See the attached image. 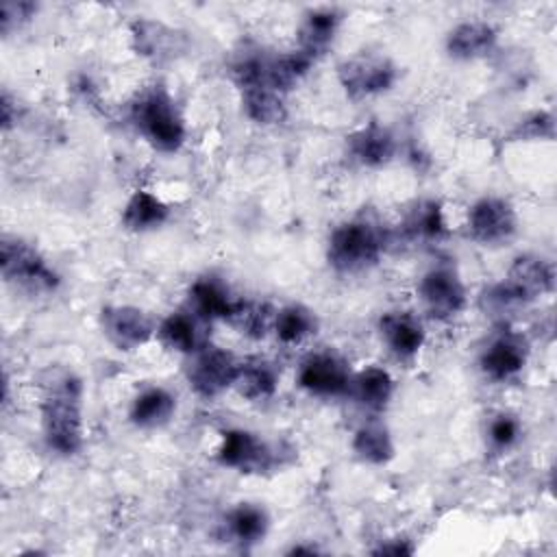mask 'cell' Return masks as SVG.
<instances>
[{
    "label": "cell",
    "instance_id": "cell-21",
    "mask_svg": "<svg viewBox=\"0 0 557 557\" xmlns=\"http://www.w3.org/2000/svg\"><path fill=\"white\" fill-rule=\"evenodd\" d=\"M170 218V207L148 189L131 194L122 209V226L131 233H148L161 228Z\"/></svg>",
    "mask_w": 557,
    "mask_h": 557
},
{
    "label": "cell",
    "instance_id": "cell-16",
    "mask_svg": "<svg viewBox=\"0 0 557 557\" xmlns=\"http://www.w3.org/2000/svg\"><path fill=\"white\" fill-rule=\"evenodd\" d=\"M379 333L389 352L403 361L413 359L426 339L422 322L409 311L383 313L379 318Z\"/></svg>",
    "mask_w": 557,
    "mask_h": 557
},
{
    "label": "cell",
    "instance_id": "cell-5",
    "mask_svg": "<svg viewBox=\"0 0 557 557\" xmlns=\"http://www.w3.org/2000/svg\"><path fill=\"white\" fill-rule=\"evenodd\" d=\"M398 67L381 54H359L337 65V81L350 100L385 94L394 87Z\"/></svg>",
    "mask_w": 557,
    "mask_h": 557
},
{
    "label": "cell",
    "instance_id": "cell-25",
    "mask_svg": "<svg viewBox=\"0 0 557 557\" xmlns=\"http://www.w3.org/2000/svg\"><path fill=\"white\" fill-rule=\"evenodd\" d=\"M272 331H274L276 339L281 344H285V346L300 344L309 335H315L318 318H315V313L309 307H305L300 302H292V305L281 307L274 313Z\"/></svg>",
    "mask_w": 557,
    "mask_h": 557
},
{
    "label": "cell",
    "instance_id": "cell-33",
    "mask_svg": "<svg viewBox=\"0 0 557 557\" xmlns=\"http://www.w3.org/2000/svg\"><path fill=\"white\" fill-rule=\"evenodd\" d=\"M37 4L30 0H4L0 4V30L9 35L11 30L26 24L30 17H35Z\"/></svg>",
    "mask_w": 557,
    "mask_h": 557
},
{
    "label": "cell",
    "instance_id": "cell-26",
    "mask_svg": "<svg viewBox=\"0 0 557 557\" xmlns=\"http://www.w3.org/2000/svg\"><path fill=\"white\" fill-rule=\"evenodd\" d=\"M242 109L244 113L263 126L278 124L285 120V96L274 91L270 85H255L242 89Z\"/></svg>",
    "mask_w": 557,
    "mask_h": 557
},
{
    "label": "cell",
    "instance_id": "cell-22",
    "mask_svg": "<svg viewBox=\"0 0 557 557\" xmlns=\"http://www.w3.org/2000/svg\"><path fill=\"white\" fill-rule=\"evenodd\" d=\"M348 394L370 411H381L394 396V379L381 366H368L352 374Z\"/></svg>",
    "mask_w": 557,
    "mask_h": 557
},
{
    "label": "cell",
    "instance_id": "cell-8",
    "mask_svg": "<svg viewBox=\"0 0 557 557\" xmlns=\"http://www.w3.org/2000/svg\"><path fill=\"white\" fill-rule=\"evenodd\" d=\"M350 379H352V372L348 361L333 350L309 352L300 361L298 374H296V381L305 392L322 398L348 394Z\"/></svg>",
    "mask_w": 557,
    "mask_h": 557
},
{
    "label": "cell",
    "instance_id": "cell-4",
    "mask_svg": "<svg viewBox=\"0 0 557 557\" xmlns=\"http://www.w3.org/2000/svg\"><path fill=\"white\" fill-rule=\"evenodd\" d=\"M0 274L9 285L26 294H52L61 285V276L46 257L20 237H2Z\"/></svg>",
    "mask_w": 557,
    "mask_h": 557
},
{
    "label": "cell",
    "instance_id": "cell-6",
    "mask_svg": "<svg viewBox=\"0 0 557 557\" xmlns=\"http://www.w3.org/2000/svg\"><path fill=\"white\" fill-rule=\"evenodd\" d=\"M242 359L226 348L207 344L187 366V383L200 398H215L235 385Z\"/></svg>",
    "mask_w": 557,
    "mask_h": 557
},
{
    "label": "cell",
    "instance_id": "cell-13",
    "mask_svg": "<svg viewBox=\"0 0 557 557\" xmlns=\"http://www.w3.org/2000/svg\"><path fill=\"white\" fill-rule=\"evenodd\" d=\"M207 324L191 309L172 311L159 322L154 335L168 350L191 357L207 346Z\"/></svg>",
    "mask_w": 557,
    "mask_h": 557
},
{
    "label": "cell",
    "instance_id": "cell-11",
    "mask_svg": "<svg viewBox=\"0 0 557 557\" xmlns=\"http://www.w3.org/2000/svg\"><path fill=\"white\" fill-rule=\"evenodd\" d=\"M100 326L104 337L124 352H131L144 346L154 333L157 326L152 318L133 305H109L100 311Z\"/></svg>",
    "mask_w": 557,
    "mask_h": 557
},
{
    "label": "cell",
    "instance_id": "cell-24",
    "mask_svg": "<svg viewBox=\"0 0 557 557\" xmlns=\"http://www.w3.org/2000/svg\"><path fill=\"white\" fill-rule=\"evenodd\" d=\"M268 527H270L268 511L257 503H239L224 518V529L228 537H233V542L242 546L261 542L268 533Z\"/></svg>",
    "mask_w": 557,
    "mask_h": 557
},
{
    "label": "cell",
    "instance_id": "cell-1",
    "mask_svg": "<svg viewBox=\"0 0 557 557\" xmlns=\"http://www.w3.org/2000/svg\"><path fill=\"white\" fill-rule=\"evenodd\" d=\"M39 413L50 450L70 457L83 448V383L72 370L48 372Z\"/></svg>",
    "mask_w": 557,
    "mask_h": 557
},
{
    "label": "cell",
    "instance_id": "cell-32",
    "mask_svg": "<svg viewBox=\"0 0 557 557\" xmlns=\"http://www.w3.org/2000/svg\"><path fill=\"white\" fill-rule=\"evenodd\" d=\"M553 137H555V120L550 113H544V111L531 113L511 131V139H518V141L553 139Z\"/></svg>",
    "mask_w": 557,
    "mask_h": 557
},
{
    "label": "cell",
    "instance_id": "cell-27",
    "mask_svg": "<svg viewBox=\"0 0 557 557\" xmlns=\"http://www.w3.org/2000/svg\"><path fill=\"white\" fill-rule=\"evenodd\" d=\"M352 450L361 461L381 466L394 457V442L383 422L370 420L355 431Z\"/></svg>",
    "mask_w": 557,
    "mask_h": 557
},
{
    "label": "cell",
    "instance_id": "cell-20",
    "mask_svg": "<svg viewBox=\"0 0 557 557\" xmlns=\"http://www.w3.org/2000/svg\"><path fill=\"white\" fill-rule=\"evenodd\" d=\"M174 411H176V396L161 385H150L133 398L128 409V420L137 429H161L172 420Z\"/></svg>",
    "mask_w": 557,
    "mask_h": 557
},
{
    "label": "cell",
    "instance_id": "cell-31",
    "mask_svg": "<svg viewBox=\"0 0 557 557\" xmlns=\"http://www.w3.org/2000/svg\"><path fill=\"white\" fill-rule=\"evenodd\" d=\"M485 435H487V442H490L492 450L505 453V450H509L518 444V440L522 435V424L513 413L500 411L487 422Z\"/></svg>",
    "mask_w": 557,
    "mask_h": 557
},
{
    "label": "cell",
    "instance_id": "cell-15",
    "mask_svg": "<svg viewBox=\"0 0 557 557\" xmlns=\"http://www.w3.org/2000/svg\"><path fill=\"white\" fill-rule=\"evenodd\" d=\"M346 148H348V157L359 165L383 168L394 159L398 144L394 133L387 126L379 122H370L346 137Z\"/></svg>",
    "mask_w": 557,
    "mask_h": 557
},
{
    "label": "cell",
    "instance_id": "cell-9",
    "mask_svg": "<svg viewBox=\"0 0 557 557\" xmlns=\"http://www.w3.org/2000/svg\"><path fill=\"white\" fill-rule=\"evenodd\" d=\"M418 296L426 313L435 320H448L466 309L468 294L461 276L453 265H435L422 274Z\"/></svg>",
    "mask_w": 557,
    "mask_h": 557
},
{
    "label": "cell",
    "instance_id": "cell-2",
    "mask_svg": "<svg viewBox=\"0 0 557 557\" xmlns=\"http://www.w3.org/2000/svg\"><path fill=\"white\" fill-rule=\"evenodd\" d=\"M131 122L144 141L159 152H176L187 135L176 100L163 85H152L133 100Z\"/></svg>",
    "mask_w": 557,
    "mask_h": 557
},
{
    "label": "cell",
    "instance_id": "cell-3",
    "mask_svg": "<svg viewBox=\"0 0 557 557\" xmlns=\"http://www.w3.org/2000/svg\"><path fill=\"white\" fill-rule=\"evenodd\" d=\"M385 244V233L376 222L370 218H355L331 231L326 259L335 272L357 274L376 265Z\"/></svg>",
    "mask_w": 557,
    "mask_h": 557
},
{
    "label": "cell",
    "instance_id": "cell-7",
    "mask_svg": "<svg viewBox=\"0 0 557 557\" xmlns=\"http://www.w3.org/2000/svg\"><path fill=\"white\" fill-rule=\"evenodd\" d=\"M278 450L268 444L259 433L248 429H226L222 431L218 446V461L226 468L246 474H261L276 466Z\"/></svg>",
    "mask_w": 557,
    "mask_h": 557
},
{
    "label": "cell",
    "instance_id": "cell-14",
    "mask_svg": "<svg viewBox=\"0 0 557 557\" xmlns=\"http://www.w3.org/2000/svg\"><path fill=\"white\" fill-rule=\"evenodd\" d=\"M503 281L529 305L535 298L553 292L555 270L548 259L529 252L513 259Z\"/></svg>",
    "mask_w": 557,
    "mask_h": 557
},
{
    "label": "cell",
    "instance_id": "cell-30",
    "mask_svg": "<svg viewBox=\"0 0 557 557\" xmlns=\"http://www.w3.org/2000/svg\"><path fill=\"white\" fill-rule=\"evenodd\" d=\"M172 35H174L172 30H168L163 24H157V22L141 20V22L133 24L135 48L139 54H146V57L168 54L170 41L174 39Z\"/></svg>",
    "mask_w": 557,
    "mask_h": 557
},
{
    "label": "cell",
    "instance_id": "cell-23",
    "mask_svg": "<svg viewBox=\"0 0 557 557\" xmlns=\"http://www.w3.org/2000/svg\"><path fill=\"white\" fill-rule=\"evenodd\" d=\"M233 387L246 400H252V403L268 400L278 389V372L265 359H259V357L244 359L239 363V372H237Z\"/></svg>",
    "mask_w": 557,
    "mask_h": 557
},
{
    "label": "cell",
    "instance_id": "cell-10",
    "mask_svg": "<svg viewBox=\"0 0 557 557\" xmlns=\"http://www.w3.org/2000/svg\"><path fill=\"white\" fill-rule=\"evenodd\" d=\"M518 215L509 200L483 196L468 209V233L483 246H498L516 235Z\"/></svg>",
    "mask_w": 557,
    "mask_h": 557
},
{
    "label": "cell",
    "instance_id": "cell-28",
    "mask_svg": "<svg viewBox=\"0 0 557 557\" xmlns=\"http://www.w3.org/2000/svg\"><path fill=\"white\" fill-rule=\"evenodd\" d=\"M405 231L413 239H424V242L442 239L446 235V220H444L442 205L437 200L418 202L405 220Z\"/></svg>",
    "mask_w": 557,
    "mask_h": 557
},
{
    "label": "cell",
    "instance_id": "cell-12",
    "mask_svg": "<svg viewBox=\"0 0 557 557\" xmlns=\"http://www.w3.org/2000/svg\"><path fill=\"white\" fill-rule=\"evenodd\" d=\"M529 339L516 331H500L479 355L481 372L492 381H507L522 372L529 361Z\"/></svg>",
    "mask_w": 557,
    "mask_h": 557
},
{
    "label": "cell",
    "instance_id": "cell-18",
    "mask_svg": "<svg viewBox=\"0 0 557 557\" xmlns=\"http://www.w3.org/2000/svg\"><path fill=\"white\" fill-rule=\"evenodd\" d=\"M498 44V30L483 20H468L457 24L446 35V52L459 61L485 59Z\"/></svg>",
    "mask_w": 557,
    "mask_h": 557
},
{
    "label": "cell",
    "instance_id": "cell-35",
    "mask_svg": "<svg viewBox=\"0 0 557 557\" xmlns=\"http://www.w3.org/2000/svg\"><path fill=\"white\" fill-rule=\"evenodd\" d=\"M413 553V546L405 544V540L396 542V544H381L374 555H411Z\"/></svg>",
    "mask_w": 557,
    "mask_h": 557
},
{
    "label": "cell",
    "instance_id": "cell-19",
    "mask_svg": "<svg viewBox=\"0 0 557 557\" xmlns=\"http://www.w3.org/2000/svg\"><path fill=\"white\" fill-rule=\"evenodd\" d=\"M237 298L231 296L226 283L215 276H200L189 287V309L207 322L228 320Z\"/></svg>",
    "mask_w": 557,
    "mask_h": 557
},
{
    "label": "cell",
    "instance_id": "cell-29",
    "mask_svg": "<svg viewBox=\"0 0 557 557\" xmlns=\"http://www.w3.org/2000/svg\"><path fill=\"white\" fill-rule=\"evenodd\" d=\"M231 326H235L242 335L259 339L263 337L274 322V311L270 309V305L265 302H257V300H242L237 298L233 313L226 320Z\"/></svg>",
    "mask_w": 557,
    "mask_h": 557
},
{
    "label": "cell",
    "instance_id": "cell-34",
    "mask_svg": "<svg viewBox=\"0 0 557 557\" xmlns=\"http://www.w3.org/2000/svg\"><path fill=\"white\" fill-rule=\"evenodd\" d=\"M0 107H2V128L9 131L13 122H17V111H13V100L11 96L4 91L2 94V100H0Z\"/></svg>",
    "mask_w": 557,
    "mask_h": 557
},
{
    "label": "cell",
    "instance_id": "cell-17",
    "mask_svg": "<svg viewBox=\"0 0 557 557\" xmlns=\"http://www.w3.org/2000/svg\"><path fill=\"white\" fill-rule=\"evenodd\" d=\"M342 22L344 13L337 7L309 9L298 26V50H302L315 61L329 50Z\"/></svg>",
    "mask_w": 557,
    "mask_h": 557
}]
</instances>
